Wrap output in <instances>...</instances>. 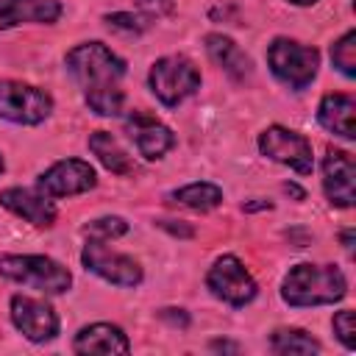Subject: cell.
<instances>
[{"label":"cell","instance_id":"obj_16","mask_svg":"<svg viewBox=\"0 0 356 356\" xmlns=\"http://www.w3.org/2000/svg\"><path fill=\"white\" fill-rule=\"evenodd\" d=\"M353 117H356V100H353V95H345V92H331L317 106V122L328 134L342 136V139L356 136Z\"/></svg>","mask_w":356,"mask_h":356},{"label":"cell","instance_id":"obj_7","mask_svg":"<svg viewBox=\"0 0 356 356\" xmlns=\"http://www.w3.org/2000/svg\"><path fill=\"white\" fill-rule=\"evenodd\" d=\"M206 286L211 289L214 298H220L222 303H228V306H234V309L250 303V300L256 298V292H259L253 275H250V273L245 270V264H242L236 256H231V253H228V256H220V259L209 267V273H206Z\"/></svg>","mask_w":356,"mask_h":356},{"label":"cell","instance_id":"obj_3","mask_svg":"<svg viewBox=\"0 0 356 356\" xmlns=\"http://www.w3.org/2000/svg\"><path fill=\"white\" fill-rule=\"evenodd\" d=\"M0 275L44 295H61L72 284L70 270L50 256H0Z\"/></svg>","mask_w":356,"mask_h":356},{"label":"cell","instance_id":"obj_29","mask_svg":"<svg viewBox=\"0 0 356 356\" xmlns=\"http://www.w3.org/2000/svg\"><path fill=\"white\" fill-rule=\"evenodd\" d=\"M342 245H345V250L348 253H353V231L348 228V231H342Z\"/></svg>","mask_w":356,"mask_h":356},{"label":"cell","instance_id":"obj_15","mask_svg":"<svg viewBox=\"0 0 356 356\" xmlns=\"http://www.w3.org/2000/svg\"><path fill=\"white\" fill-rule=\"evenodd\" d=\"M61 17L58 0H0V31L42 22L50 25Z\"/></svg>","mask_w":356,"mask_h":356},{"label":"cell","instance_id":"obj_10","mask_svg":"<svg viewBox=\"0 0 356 356\" xmlns=\"http://www.w3.org/2000/svg\"><path fill=\"white\" fill-rule=\"evenodd\" d=\"M95 184H97V172L83 159H61L53 167H47L36 181L39 192L47 197H72L89 192Z\"/></svg>","mask_w":356,"mask_h":356},{"label":"cell","instance_id":"obj_20","mask_svg":"<svg viewBox=\"0 0 356 356\" xmlns=\"http://www.w3.org/2000/svg\"><path fill=\"white\" fill-rule=\"evenodd\" d=\"M170 200L181 203L186 209H195V211H211L222 203V189L209 181H195V184H186V186L170 192Z\"/></svg>","mask_w":356,"mask_h":356},{"label":"cell","instance_id":"obj_21","mask_svg":"<svg viewBox=\"0 0 356 356\" xmlns=\"http://www.w3.org/2000/svg\"><path fill=\"white\" fill-rule=\"evenodd\" d=\"M270 348L278 356H303V353H320V342L303 331V328H275L270 334Z\"/></svg>","mask_w":356,"mask_h":356},{"label":"cell","instance_id":"obj_11","mask_svg":"<svg viewBox=\"0 0 356 356\" xmlns=\"http://www.w3.org/2000/svg\"><path fill=\"white\" fill-rule=\"evenodd\" d=\"M11 323L31 342H50L58 334V314L50 303L28 295L11 298Z\"/></svg>","mask_w":356,"mask_h":356},{"label":"cell","instance_id":"obj_24","mask_svg":"<svg viewBox=\"0 0 356 356\" xmlns=\"http://www.w3.org/2000/svg\"><path fill=\"white\" fill-rule=\"evenodd\" d=\"M103 19L111 31H122V33H142L150 25L147 14H131V11H114V14H106Z\"/></svg>","mask_w":356,"mask_h":356},{"label":"cell","instance_id":"obj_2","mask_svg":"<svg viewBox=\"0 0 356 356\" xmlns=\"http://www.w3.org/2000/svg\"><path fill=\"white\" fill-rule=\"evenodd\" d=\"M345 292H348V281L337 264L300 261L286 273L281 284V298L295 309L328 306V303L342 300Z\"/></svg>","mask_w":356,"mask_h":356},{"label":"cell","instance_id":"obj_12","mask_svg":"<svg viewBox=\"0 0 356 356\" xmlns=\"http://www.w3.org/2000/svg\"><path fill=\"white\" fill-rule=\"evenodd\" d=\"M125 134L142 159L156 161L175 145V134L147 111H131L125 117Z\"/></svg>","mask_w":356,"mask_h":356},{"label":"cell","instance_id":"obj_32","mask_svg":"<svg viewBox=\"0 0 356 356\" xmlns=\"http://www.w3.org/2000/svg\"><path fill=\"white\" fill-rule=\"evenodd\" d=\"M289 3H295V6H314L317 0H289Z\"/></svg>","mask_w":356,"mask_h":356},{"label":"cell","instance_id":"obj_9","mask_svg":"<svg viewBox=\"0 0 356 356\" xmlns=\"http://www.w3.org/2000/svg\"><path fill=\"white\" fill-rule=\"evenodd\" d=\"M81 261L89 273H95L97 278L114 284V286H139L142 284V267L139 261H134L125 253H117L111 248H106L100 239H86L83 250H81Z\"/></svg>","mask_w":356,"mask_h":356},{"label":"cell","instance_id":"obj_27","mask_svg":"<svg viewBox=\"0 0 356 356\" xmlns=\"http://www.w3.org/2000/svg\"><path fill=\"white\" fill-rule=\"evenodd\" d=\"M159 225L167 228V231H172V234H181V236H192V228H186V225H170V220H164Z\"/></svg>","mask_w":356,"mask_h":356},{"label":"cell","instance_id":"obj_28","mask_svg":"<svg viewBox=\"0 0 356 356\" xmlns=\"http://www.w3.org/2000/svg\"><path fill=\"white\" fill-rule=\"evenodd\" d=\"M284 192H286V195H292V197H298V200H303V197H306V192H303L300 186H295V184H284Z\"/></svg>","mask_w":356,"mask_h":356},{"label":"cell","instance_id":"obj_25","mask_svg":"<svg viewBox=\"0 0 356 356\" xmlns=\"http://www.w3.org/2000/svg\"><path fill=\"white\" fill-rule=\"evenodd\" d=\"M331 328H334V334H337V339L348 348V350H353V345H356V339H353V312L350 309H342V312H337L334 314V320H331Z\"/></svg>","mask_w":356,"mask_h":356},{"label":"cell","instance_id":"obj_18","mask_svg":"<svg viewBox=\"0 0 356 356\" xmlns=\"http://www.w3.org/2000/svg\"><path fill=\"white\" fill-rule=\"evenodd\" d=\"M203 42H206V53H209V58H211L220 70H225L234 81H245V78L250 75V58L242 53V47H239L231 36L209 33Z\"/></svg>","mask_w":356,"mask_h":356},{"label":"cell","instance_id":"obj_13","mask_svg":"<svg viewBox=\"0 0 356 356\" xmlns=\"http://www.w3.org/2000/svg\"><path fill=\"white\" fill-rule=\"evenodd\" d=\"M353 178H356V161L348 150H328L323 159V192L331 206L350 209L353 195Z\"/></svg>","mask_w":356,"mask_h":356},{"label":"cell","instance_id":"obj_5","mask_svg":"<svg viewBox=\"0 0 356 356\" xmlns=\"http://www.w3.org/2000/svg\"><path fill=\"white\" fill-rule=\"evenodd\" d=\"M267 64L284 86H289L292 92H303L317 75L320 53H317V47L278 36L267 47Z\"/></svg>","mask_w":356,"mask_h":356},{"label":"cell","instance_id":"obj_14","mask_svg":"<svg viewBox=\"0 0 356 356\" xmlns=\"http://www.w3.org/2000/svg\"><path fill=\"white\" fill-rule=\"evenodd\" d=\"M0 206L8 209L11 214L22 217L31 225H39V228H50L56 222V206H53V200H47V195L33 192V189L8 186V189L0 192Z\"/></svg>","mask_w":356,"mask_h":356},{"label":"cell","instance_id":"obj_33","mask_svg":"<svg viewBox=\"0 0 356 356\" xmlns=\"http://www.w3.org/2000/svg\"><path fill=\"white\" fill-rule=\"evenodd\" d=\"M3 170H6V161H3V156H0V172H3Z\"/></svg>","mask_w":356,"mask_h":356},{"label":"cell","instance_id":"obj_26","mask_svg":"<svg viewBox=\"0 0 356 356\" xmlns=\"http://www.w3.org/2000/svg\"><path fill=\"white\" fill-rule=\"evenodd\" d=\"M139 8H147V17H159V14H170L172 11V0H136Z\"/></svg>","mask_w":356,"mask_h":356},{"label":"cell","instance_id":"obj_30","mask_svg":"<svg viewBox=\"0 0 356 356\" xmlns=\"http://www.w3.org/2000/svg\"><path fill=\"white\" fill-rule=\"evenodd\" d=\"M211 350H234V353H236L239 345H231V342H220V339H217V342H211Z\"/></svg>","mask_w":356,"mask_h":356},{"label":"cell","instance_id":"obj_19","mask_svg":"<svg viewBox=\"0 0 356 356\" xmlns=\"http://www.w3.org/2000/svg\"><path fill=\"white\" fill-rule=\"evenodd\" d=\"M89 150L97 156V161L114 172V175H134L136 172V161L122 150V145L108 134V131H95L89 134Z\"/></svg>","mask_w":356,"mask_h":356},{"label":"cell","instance_id":"obj_22","mask_svg":"<svg viewBox=\"0 0 356 356\" xmlns=\"http://www.w3.org/2000/svg\"><path fill=\"white\" fill-rule=\"evenodd\" d=\"M331 61H334V67H337L345 78H353V75H356V31L342 33V36L331 44Z\"/></svg>","mask_w":356,"mask_h":356},{"label":"cell","instance_id":"obj_6","mask_svg":"<svg viewBox=\"0 0 356 356\" xmlns=\"http://www.w3.org/2000/svg\"><path fill=\"white\" fill-rule=\"evenodd\" d=\"M53 97L25 81H0V120L17 122V125H39L50 117Z\"/></svg>","mask_w":356,"mask_h":356},{"label":"cell","instance_id":"obj_23","mask_svg":"<svg viewBox=\"0 0 356 356\" xmlns=\"http://www.w3.org/2000/svg\"><path fill=\"white\" fill-rule=\"evenodd\" d=\"M122 234H128V222L122 217H97V220H92V222L83 225V236L86 239L106 242V239H117Z\"/></svg>","mask_w":356,"mask_h":356},{"label":"cell","instance_id":"obj_31","mask_svg":"<svg viewBox=\"0 0 356 356\" xmlns=\"http://www.w3.org/2000/svg\"><path fill=\"white\" fill-rule=\"evenodd\" d=\"M245 209H248V211H253V209H270V203H248Z\"/></svg>","mask_w":356,"mask_h":356},{"label":"cell","instance_id":"obj_4","mask_svg":"<svg viewBox=\"0 0 356 356\" xmlns=\"http://www.w3.org/2000/svg\"><path fill=\"white\" fill-rule=\"evenodd\" d=\"M147 83L161 106L175 108L200 89V70L186 56H161L153 61Z\"/></svg>","mask_w":356,"mask_h":356},{"label":"cell","instance_id":"obj_1","mask_svg":"<svg viewBox=\"0 0 356 356\" xmlns=\"http://www.w3.org/2000/svg\"><path fill=\"white\" fill-rule=\"evenodd\" d=\"M67 70L83 89L86 106L100 117H120L125 108V92L120 81L125 61L103 42H83L67 53Z\"/></svg>","mask_w":356,"mask_h":356},{"label":"cell","instance_id":"obj_17","mask_svg":"<svg viewBox=\"0 0 356 356\" xmlns=\"http://www.w3.org/2000/svg\"><path fill=\"white\" fill-rule=\"evenodd\" d=\"M72 350L75 353H128L131 342H128V337L120 325L92 323V325H83L75 334Z\"/></svg>","mask_w":356,"mask_h":356},{"label":"cell","instance_id":"obj_8","mask_svg":"<svg viewBox=\"0 0 356 356\" xmlns=\"http://www.w3.org/2000/svg\"><path fill=\"white\" fill-rule=\"evenodd\" d=\"M259 150H261V156L295 170L298 175H309L314 170V156H312L309 139L292 128L270 125L267 131L259 134Z\"/></svg>","mask_w":356,"mask_h":356}]
</instances>
